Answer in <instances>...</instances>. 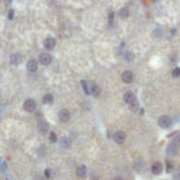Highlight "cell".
<instances>
[{"mask_svg": "<svg viewBox=\"0 0 180 180\" xmlns=\"http://www.w3.org/2000/svg\"><path fill=\"white\" fill-rule=\"evenodd\" d=\"M158 124L162 128H167L171 124V119L169 116H162L158 120Z\"/></svg>", "mask_w": 180, "mask_h": 180, "instance_id": "6da1fadb", "label": "cell"}, {"mask_svg": "<svg viewBox=\"0 0 180 180\" xmlns=\"http://www.w3.org/2000/svg\"><path fill=\"white\" fill-rule=\"evenodd\" d=\"M124 101L126 103L133 105L134 103H135L136 101V98L135 95L132 92V91H128L124 94Z\"/></svg>", "mask_w": 180, "mask_h": 180, "instance_id": "7a4b0ae2", "label": "cell"}, {"mask_svg": "<svg viewBox=\"0 0 180 180\" xmlns=\"http://www.w3.org/2000/svg\"><path fill=\"white\" fill-rule=\"evenodd\" d=\"M40 62L43 65H48L49 64L52 62V57L51 55L48 53H42L40 55Z\"/></svg>", "mask_w": 180, "mask_h": 180, "instance_id": "3957f363", "label": "cell"}, {"mask_svg": "<svg viewBox=\"0 0 180 180\" xmlns=\"http://www.w3.org/2000/svg\"><path fill=\"white\" fill-rule=\"evenodd\" d=\"M114 139L117 143L119 144H121L123 142H125L126 140V134L123 132V131H118L116 132L114 136Z\"/></svg>", "mask_w": 180, "mask_h": 180, "instance_id": "277c9868", "label": "cell"}, {"mask_svg": "<svg viewBox=\"0 0 180 180\" xmlns=\"http://www.w3.org/2000/svg\"><path fill=\"white\" fill-rule=\"evenodd\" d=\"M167 153L170 155H175L178 154L179 152V145L174 143V142H171L170 144H169L167 147Z\"/></svg>", "mask_w": 180, "mask_h": 180, "instance_id": "5b68a950", "label": "cell"}, {"mask_svg": "<svg viewBox=\"0 0 180 180\" xmlns=\"http://www.w3.org/2000/svg\"><path fill=\"white\" fill-rule=\"evenodd\" d=\"M24 108L27 112H33L36 108V103L33 99H27L24 103Z\"/></svg>", "mask_w": 180, "mask_h": 180, "instance_id": "8992f818", "label": "cell"}, {"mask_svg": "<svg viewBox=\"0 0 180 180\" xmlns=\"http://www.w3.org/2000/svg\"><path fill=\"white\" fill-rule=\"evenodd\" d=\"M58 118H59V120H60L62 122H67V121L69 120V118H70V114H69V113L68 110L63 109V110H61V111L59 112Z\"/></svg>", "mask_w": 180, "mask_h": 180, "instance_id": "52a82bcc", "label": "cell"}, {"mask_svg": "<svg viewBox=\"0 0 180 180\" xmlns=\"http://www.w3.org/2000/svg\"><path fill=\"white\" fill-rule=\"evenodd\" d=\"M151 171L154 175H159L162 173L163 171V164L159 162H156L153 164L152 167H151Z\"/></svg>", "mask_w": 180, "mask_h": 180, "instance_id": "ba28073f", "label": "cell"}, {"mask_svg": "<svg viewBox=\"0 0 180 180\" xmlns=\"http://www.w3.org/2000/svg\"><path fill=\"white\" fill-rule=\"evenodd\" d=\"M133 77H133L132 72H130L128 70L124 71L123 74H122V76H121V78H122L123 82H125L127 84H129V83H131L133 81Z\"/></svg>", "mask_w": 180, "mask_h": 180, "instance_id": "9c48e42d", "label": "cell"}, {"mask_svg": "<svg viewBox=\"0 0 180 180\" xmlns=\"http://www.w3.org/2000/svg\"><path fill=\"white\" fill-rule=\"evenodd\" d=\"M43 44H44V47H45L47 49L50 50V49H53V48L55 47V39L53 38H48L44 40V43H43Z\"/></svg>", "mask_w": 180, "mask_h": 180, "instance_id": "30bf717a", "label": "cell"}, {"mask_svg": "<svg viewBox=\"0 0 180 180\" xmlns=\"http://www.w3.org/2000/svg\"><path fill=\"white\" fill-rule=\"evenodd\" d=\"M26 68L29 71L31 72H34L37 70V68H38V64H37V62L34 61V60H30L27 64H26Z\"/></svg>", "mask_w": 180, "mask_h": 180, "instance_id": "8fae6325", "label": "cell"}, {"mask_svg": "<svg viewBox=\"0 0 180 180\" xmlns=\"http://www.w3.org/2000/svg\"><path fill=\"white\" fill-rule=\"evenodd\" d=\"M22 62V56L19 54H13L11 56V63L13 64L18 65Z\"/></svg>", "mask_w": 180, "mask_h": 180, "instance_id": "7c38bea8", "label": "cell"}, {"mask_svg": "<svg viewBox=\"0 0 180 180\" xmlns=\"http://www.w3.org/2000/svg\"><path fill=\"white\" fill-rule=\"evenodd\" d=\"M86 173H87V169H86L85 166L82 165V166L77 168V175L78 176V177H80V178H84V177H85Z\"/></svg>", "mask_w": 180, "mask_h": 180, "instance_id": "4fadbf2b", "label": "cell"}, {"mask_svg": "<svg viewBox=\"0 0 180 180\" xmlns=\"http://www.w3.org/2000/svg\"><path fill=\"white\" fill-rule=\"evenodd\" d=\"M90 91L93 96L97 97V96H99V93H100V88H99L98 85H96V84H92V85H90Z\"/></svg>", "mask_w": 180, "mask_h": 180, "instance_id": "5bb4252c", "label": "cell"}, {"mask_svg": "<svg viewBox=\"0 0 180 180\" xmlns=\"http://www.w3.org/2000/svg\"><path fill=\"white\" fill-rule=\"evenodd\" d=\"M54 101V98L51 94H47L43 97V99H42V102L46 105H51Z\"/></svg>", "mask_w": 180, "mask_h": 180, "instance_id": "9a60e30c", "label": "cell"}, {"mask_svg": "<svg viewBox=\"0 0 180 180\" xmlns=\"http://www.w3.org/2000/svg\"><path fill=\"white\" fill-rule=\"evenodd\" d=\"M70 144H71L70 140H69V138H67V137L62 138L61 141H60V145H61V147H63V148H68Z\"/></svg>", "mask_w": 180, "mask_h": 180, "instance_id": "2e32d148", "label": "cell"}, {"mask_svg": "<svg viewBox=\"0 0 180 180\" xmlns=\"http://www.w3.org/2000/svg\"><path fill=\"white\" fill-rule=\"evenodd\" d=\"M38 129L40 133H45L48 130V124L46 122H40L38 124Z\"/></svg>", "mask_w": 180, "mask_h": 180, "instance_id": "e0dca14e", "label": "cell"}, {"mask_svg": "<svg viewBox=\"0 0 180 180\" xmlns=\"http://www.w3.org/2000/svg\"><path fill=\"white\" fill-rule=\"evenodd\" d=\"M81 83H82L83 89H84V90L85 91V93H86V94H90V88H89V86H88V83H87L86 81H84V80H82Z\"/></svg>", "mask_w": 180, "mask_h": 180, "instance_id": "ac0fdd59", "label": "cell"}, {"mask_svg": "<svg viewBox=\"0 0 180 180\" xmlns=\"http://www.w3.org/2000/svg\"><path fill=\"white\" fill-rule=\"evenodd\" d=\"M128 8H122L120 11V15L122 17V18H127L128 16Z\"/></svg>", "mask_w": 180, "mask_h": 180, "instance_id": "d6986e66", "label": "cell"}, {"mask_svg": "<svg viewBox=\"0 0 180 180\" xmlns=\"http://www.w3.org/2000/svg\"><path fill=\"white\" fill-rule=\"evenodd\" d=\"M172 76L174 77H180V68H176L173 71H172Z\"/></svg>", "mask_w": 180, "mask_h": 180, "instance_id": "ffe728a7", "label": "cell"}, {"mask_svg": "<svg viewBox=\"0 0 180 180\" xmlns=\"http://www.w3.org/2000/svg\"><path fill=\"white\" fill-rule=\"evenodd\" d=\"M114 13H109V18H108V19H109V25H110V26H112L113 23H114Z\"/></svg>", "mask_w": 180, "mask_h": 180, "instance_id": "44dd1931", "label": "cell"}, {"mask_svg": "<svg viewBox=\"0 0 180 180\" xmlns=\"http://www.w3.org/2000/svg\"><path fill=\"white\" fill-rule=\"evenodd\" d=\"M49 140H50L52 142H56V135L55 134V133H54V132H50V135H49Z\"/></svg>", "mask_w": 180, "mask_h": 180, "instance_id": "7402d4cb", "label": "cell"}, {"mask_svg": "<svg viewBox=\"0 0 180 180\" xmlns=\"http://www.w3.org/2000/svg\"><path fill=\"white\" fill-rule=\"evenodd\" d=\"M174 143H176V144H178L179 146L180 145V134H179L178 136H176L175 138H174V140H173V142Z\"/></svg>", "mask_w": 180, "mask_h": 180, "instance_id": "603a6c76", "label": "cell"}, {"mask_svg": "<svg viewBox=\"0 0 180 180\" xmlns=\"http://www.w3.org/2000/svg\"><path fill=\"white\" fill-rule=\"evenodd\" d=\"M174 178H175L176 179L180 180V169H179V170H176L175 175H174Z\"/></svg>", "mask_w": 180, "mask_h": 180, "instance_id": "cb8c5ba5", "label": "cell"}, {"mask_svg": "<svg viewBox=\"0 0 180 180\" xmlns=\"http://www.w3.org/2000/svg\"><path fill=\"white\" fill-rule=\"evenodd\" d=\"M45 176H46L48 179H49V178L51 177V170H50L49 169H47V170H45Z\"/></svg>", "mask_w": 180, "mask_h": 180, "instance_id": "d4e9b609", "label": "cell"}, {"mask_svg": "<svg viewBox=\"0 0 180 180\" xmlns=\"http://www.w3.org/2000/svg\"><path fill=\"white\" fill-rule=\"evenodd\" d=\"M13 14H14V12H13V10H11V11L9 12V18H10V19H13Z\"/></svg>", "mask_w": 180, "mask_h": 180, "instance_id": "484cf974", "label": "cell"}, {"mask_svg": "<svg viewBox=\"0 0 180 180\" xmlns=\"http://www.w3.org/2000/svg\"><path fill=\"white\" fill-rule=\"evenodd\" d=\"M114 180H123V179H120V178H118V179H114Z\"/></svg>", "mask_w": 180, "mask_h": 180, "instance_id": "4316f807", "label": "cell"}]
</instances>
